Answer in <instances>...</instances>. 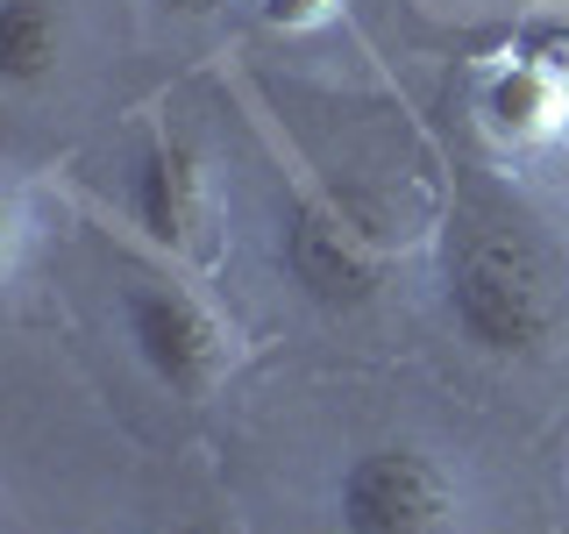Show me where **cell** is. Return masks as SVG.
<instances>
[{
  "mask_svg": "<svg viewBox=\"0 0 569 534\" xmlns=\"http://www.w3.org/2000/svg\"><path fill=\"white\" fill-rule=\"evenodd\" d=\"M129 214L150 243L186 249L200 228V165L178 136H150L129 165Z\"/></svg>",
  "mask_w": 569,
  "mask_h": 534,
  "instance_id": "obj_5",
  "label": "cell"
},
{
  "mask_svg": "<svg viewBox=\"0 0 569 534\" xmlns=\"http://www.w3.org/2000/svg\"><path fill=\"white\" fill-rule=\"evenodd\" d=\"M171 8H207V0H171Z\"/></svg>",
  "mask_w": 569,
  "mask_h": 534,
  "instance_id": "obj_11",
  "label": "cell"
},
{
  "mask_svg": "<svg viewBox=\"0 0 569 534\" xmlns=\"http://www.w3.org/2000/svg\"><path fill=\"white\" fill-rule=\"evenodd\" d=\"M449 320L485 356H533L569 314V278L548 236L512 207H477L449 228Z\"/></svg>",
  "mask_w": 569,
  "mask_h": 534,
  "instance_id": "obj_1",
  "label": "cell"
},
{
  "mask_svg": "<svg viewBox=\"0 0 569 534\" xmlns=\"http://www.w3.org/2000/svg\"><path fill=\"white\" fill-rule=\"evenodd\" d=\"M278 264H284V278H292L313 307H328V314H356V307H370V293H378V257L313 200L284 207Z\"/></svg>",
  "mask_w": 569,
  "mask_h": 534,
  "instance_id": "obj_4",
  "label": "cell"
},
{
  "mask_svg": "<svg viewBox=\"0 0 569 534\" xmlns=\"http://www.w3.org/2000/svg\"><path fill=\"white\" fill-rule=\"evenodd\" d=\"M512 58L533 65V71H548V79L569 93V22H527L520 43H512Z\"/></svg>",
  "mask_w": 569,
  "mask_h": 534,
  "instance_id": "obj_8",
  "label": "cell"
},
{
  "mask_svg": "<svg viewBox=\"0 0 569 534\" xmlns=\"http://www.w3.org/2000/svg\"><path fill=\"white\" fill-rule=\"evenodd\" d=\"M328 14H335V0H263V22L271 29H313Z\"/></svg>",
  "mask_w": 569,
  "mask_h": 534,
  "instance_id": "obj_9",
  "label": "cell"
},
{
  "mask_svg": "<svg viewBox=\"0 0 569 534\" xmlns=\"http://www.w3.org/2000/svg\"><path fill=\"white\" fill-rule=\"evenodd\" d=\"M342 534H456V477L420 442L356 449L335 477Z\"/></svg>",
  "mask_w": 569,
  "mask_h": 534,
  "instance_id": "obj_2",
  "label": "cell"
},
{
  "mask_svg": "<svg viewBox=\"0 0 569 534\" xmlns=\"http://www.w3.org/2000/svg\"><path fill=\"white\" fill-rule=\"evenodd\" d=\"M477 115H485V129H491V136H506V142H533V136L556 129V115H562V86L548 79V71H533V65L512 58L506 71H491V79H485V93H477Z\"/></svg>",
  "mask_w": 569,
  "mask_h": 534,
  "instance_id": "obj_6",
  "label": "cell"
},
{
  "mask_svg": "<svg viewBox=\"0 0 569 534\" xmlns=\"http://www.w3.org/2000/svg\"><path fill=\"white\" fill-rule=\"evenodd\" d=\"M121 328H129L142 370H150L171 399H207V392L221 385L228 335H221V320H213L186 285L136 271L129 285H121Z\"/></svg>",
  "mask_w": 569,
  "mask_h": 534,
  "instance_id": "obj_3",
  "label": "cell"
},
{
  "mask_svg": "<svg viewBox=\"0 0 569 534\" xmlns=\"http://www.w3.org/2000/svg\"><path fill=\"white\" fill-rule=\"evenodd\" d=\"M64 58V14L58 0H0V79L14 93L43 86Z\"/></svg>",
  "mask_w": 569,
  "mask_h": 534,
  "instance_id": "obj_7",
  "label": "cell"
},
{
  "mask_svg": "<svg viewBox=\"0 0 569 534\" xmlns=\"http://www.w3.org/2000/svg\"><path fill=\"white\" fill-rule=\"evenodd\" d=\"M171 534H221V527H207V521H186V527H171Z\"/></svg>",
  "mask_w": 569,
  "mask_h": 534,
  "instance_id": "obj_10",
  "label": "cell"
}]
</instances>
